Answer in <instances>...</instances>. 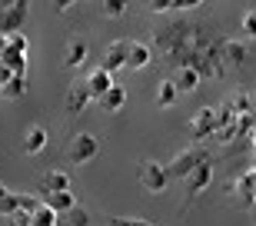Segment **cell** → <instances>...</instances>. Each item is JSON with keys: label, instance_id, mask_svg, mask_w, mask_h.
Masks as SVG:
<instances>
[{"label": "cell", "instance_id": "obj_1", "mask_svg": "<svg viewBox=\"0 0 256 226\" xmlns=\"http://www.w3.org/2000/svg\"><path fill=\"white\" fill-rule=\"evenodd\" d=\"M30 14L27 0H14V4H4L0 7V37H10V34H20L24 30V20Z\"/></svg>", "mask_w": 256, "mask_h": 226}, {"label": "cell", "instance_id": "obj_2", "mask_svg": "<svg viewBox=\"0 0 256 226\" xmlns=\"http://www.w3.org/2000/svg\"><path fill=\"white\" fill-rule=\"evenodd\" d=\"M206 160H210L206 150L193 146V150H186V153H176V156H173V163H170V166H163V170H166V176H170V180H186L193 170L200 166V163H206Z\"/></svg>", "mask_w": 256, "mask_h": 226}, {"label": "cell", "instance_id": "obj_3", "mask_svg": "<svg viewBox=\"0 0 256 226\" xmlns=\"http://www.w3.org/2000/svg\"><path fill=\"white\" fill-rule=\"evenodd\" d=\"M136 176H140V186L146 190V193H163V190L170 186V176H166V170H163V163L156 160H143L140 170H136Z\"/></svg>", "mask_w": 256, "mask_h": 226}, {"label": "cell", "instance_id": "obj_4", "mask_svg": "<svg viewBox=\"0 0 256 226\" xmlns=\"http://www.w3.org/2000/svg\"><path fill=\"white\" fill-rule=\"evenodd\" d=\"M100 153V140H96L94 133H76L74 140H70V150H66V156H70V163L74 166H84V163H90Z\"/></svg>", "mask_w": 256, "mask_h": 226}, {"label": "cell", "instance_id": "obj_5", "mask_svg": "<svg viewBox=\"0 0 256 226\" xmlns=\"http://www.w3.org/2000/svg\"><path fill=\"white\" fill-rule=\"evenodd\" d=\"M37 200L50 210V213H57V216H66V213L76 206L74 190H64V193H44V196H37Z\"/></svg>", "mask_w": 256, "mask_h": 226}, {"label": "cell", "instance_id": "obj_6", "mask_svg": "<svg viewBox=\"0 0 256 226\" xmlns=\"http://www.w3.org/2000/svg\"><path fill=\"white\" fill-rule=\"evenodd\" d=\"M150 60H153L150 44H143V40H126V60H124V66H130V70H143Z\"/></svg>", "mask_w": 256, "mask_h": 226}, {"label": "cell", "instance_id": "obj_7", "mask_svg": "<svg viewBox=\"0 0 256 226\" xmlns=\"http://www.w3.org/2000/svg\"><path fill=\"white\" fill-rule=\"evenodd\" d=\"M110 86H114V76L104 74L100 66H96V70H90V74H86V80H84V90H86V96H90V104H94V100H100Z\"/></svg>", "mask_w": 256, "mask_h": 226}, {"label": "cell", "instance_id": "obj_8", "mask_svg": "<svg viewBox=\"0 0 256 226\" xmlns=\"http://www.w3.org/2000/svg\"><path fill=\"white\" fill-rule=\"evenodd\" d=\"M124 60H126V40H114V44H110V47L104 50V60H100V70L114 76L116 70L124 66Z\"/></svg>", "mask_w": 256, "mask_h": 226}, {"label": "cell", "instance_id": "obj_9", "mask_svg": "<svg viewBox=\"0 0 256 226\" xmlns=\"http://www.w3.org/2000/svg\"><path fill=\"white\" fill-rule=\"evenodd\" d=\"M173 86H176V94H193L200 86V70L193 64H180L173 74Z\"/></svg>", "mask_w": 256, "mask_h": 226}, {"label": "cell", "instance_id": "obj_10", "mask_svg": "<svg viewBox=\"0 0 256 226\" xmlns=\"http://www.w3.org/2000/svg\"><path fill=\"white\" fill-rule=\"evenodd\" d=\"M210 183H213V163L206 160V163H200L190 176H186V193H190V196H200Z\"/></svg>", "mask_w": 256, "mask_h": 226}, {"label": "cell", "instance_id": "obj_11", "mask_svg": "<svg viewBox=\"0 0 256 226\" xmlns=\"http://www.w3.org/2000/svg\"><path fill=\"white\" fill-rule=\"evenodd\" d=\"M226 193H236L240 203H243V206H250V203H253V170H243L240 176L230 180Z\"/></svg>", "mask_w": 256, "mask_h": 226}, {"label": "cell", "instance_id": "obj_12", "mask_svg": "<svg viewBox=\"0 0 256 226\" xmlns=\"http://www.w3.org/2000/svg\"><path fill=\"white\" fill-rule=\"evenodd\" d=\"M47 130L44 126H30L27 133H24V143H20V150L27 153V156H37V153H44L47 150Z\"/></svg>", "mask_w": 256, "mask_h": 226}, {"label": "cell", "instance_id": "obj_13", "mask_svg": "<svg viewBox=\"0 0 256 226\" xmlns=\"http://www.w3.org/2000/svg\"><path fill=\"white\" fill-rule=\"evenodd\" d=\"M86 54H90V44H86L84 37H74L70 44H66V50H64V66H84L86 64Z\"/></svg>", "mask_w": 256, "mask_h": 226}, {"label": "cell", "instance_id": "obj_14", "mask_svg": "<svg viewBox=\"0 0 256 226\" xmlns=\"http://www.w3.org/2000/svg\"><path fill=\"white\" fill-rule=\"evenodd\" d=\"M0 66L14 76H27V54H17V50H0Z\"/></svg>", "mask_w": 256, "mask_h": 226}, {"label": "cell", "instance_id": "obj_15", "mask_svg": "<svg viewBox=\"0 0 256 226\" xmlns=\"http://www.w3.org/2000/svg\"><path fill=\"white\" fill-rule=\"evenodd\" d=\"M96 104L104 106L106 113H120V110L126 106V90H124V86H116V84H114V86H110V90H106L104 96H100V100H96Z\"/></svg>", "mask_w": 256, "mask_h": 226}, {"label": "cell", "instance_id": "obj_16", "mask_svg": "<svg viewBox=\"0 0 256 226\" xmlns=\"http://www.w3.org/2000/svg\"><path fill=\"white\" fill-rule=\"evenodd\" d=\"M44 190H47V193H64V190H70V173H64V170H47V173H44Z\"/></svg>", "mask_w": 256, "mask_h": 226}, {"label": "cell", "instance_id": "obj_17", "mask_svg": "<svg viewBox=\"0 0 256 226\" xmlns=\"http://www.w3.org/2000/svg\"><path fill=\"white\" fill-rule=\"evenodd\" d=\"M30 90V84H27V76H14L10 74L7 76V84L0 86V96H7V100H20V96Z\"/></svg>", "mask_w": 256, "mask_h": 226}, {"label": "cell", "instance_id": "obj_18", "mask_svg": "<svg viewBox=\"0 0 256 226\" xmlns=\"http://www.w3.org/2000/svg\"><path fill=\"white\" fill-rule=\"evenodd\" d=\"M223 56H226V64H233V66H243L246 64V44L243 40H226L223 44Z\"/></svg>", "mask_w": 256, "mask_h": 226}, {"label": "cell", "instance_id": "obj_19", "mask_svg": "<svg viewBox=\"0 0 256 226\" xmlns=\"http://www.w3.org/2000/svg\"><path fill=\"white\" fill-rule=\"evenodd\" d=\"M176 100H180V94H176L173 80H163V84L156 86V106H160V110H170Z\"/></svg>", "mask_w": 256, "mask_h": 226}, {"label": "cell", "instance_id": "obj_20", "mask_svg": "<svg viewBox=\"0 0 256 226\" xmlns=\"http://www.w3.org/2000/svg\"><path fill=\"white\" fill-rule=\"evenodd\" d=\"M86 104H90V96H86L84 84H74V86H70V94H66V110L80 113V110H86Z\"/></svg>", "mask_w": 256, "mask_h": 226}, {"label": "cell", "instance_id": "obj_21", "mask_svg": "<svg viewBox=\"0 0 256 226\" xmlns=\"http://www.w3.org/2000/svg\"><path fill=\"white\" fill-rule=\"evenodd\" d=\"M30 226H57V213H50L44 203L30 210Z\"/></svg>", "mask_w": 256, "mask_h": 226}, {"label": "cell", "instance_id": "obj_22", "mask_svg": "<svg viewBox=\"0 0 256 226\" xmlns=\"http://www.w3.org/2000/svg\"><path fill=\"white\" fill-rule=\"evenodd\" d=\"M4 50H17V54H27V50H30L27 34L20 30V34H10V37H4Z\"/></svg>", "mask_w": 256, "mask_h": 226}, {"label": "cell", "instance_id": "obj_23", "mask_svg": "<svg viewBox=\"0 0 256 226\" xmlns=\"http://www.w3.org/2000/svg\"><path fill=\"white\" fill-rule=\"evenodd\" d=\"M100 14H104L106 20H116V17H124V14H126V4H124V0H104Z\"/></svg>", "mask_w": 256, "mask_h": 226}, {"label": "cell", "instance_id": "obj_24", "mask_svg": "<svg viewBox=\"0 0 256 226\" xmlns=\"http://www.w3.org/2000/svg\"><path fill=\"white\" fill-rule=\"evenodd\" d=\"M66 216H70V226H90V216H86V210L80 206V203H76V206L70 210Z\"/></svg>", "mask_w": 256, "mask_h": 226}, {"label": "cell", "instance_id": "obj_25", "mask_svg": "<svg viewBox=\"0 0 256 226\" xmlns=\"http://www.w3.org/2000/svg\"><path fill=\"white\" fill-rule=\"evenodd\" d=\"M240 30H243V40H253L256 37V14H246L243 24H240Z\"/></svg>", "mask_w": 256, "mask_h": 226}, {"label": "cell", "instance_id": "obj_26", "mask_svg": "<svg viewBox=\"0 0 256 226\" xmlns=\"http://www.w3.org/2000/svg\"><path fill=\"white\" fill-rule=\"evenodd\" d=\"M7 226H30V213H27V210L10 213V216H7Z\"/></svg>", "mask_w": 256, "mask_h": 226}, {"label": "cell", "instance_id": "obj_27", "mask_svg": "<svg viewBox=\"0 0 256 226\" xmlns=\"http://www.w3.org/2000/svg\"><path fill=\"white\" fill-rule=\"evenodd\" d=\"M110 226H153V223H146V220H124V216H114V220H110Z\"/></svg>", "mask_w": 256, "mask_h": 226}, {"label": "cell", "instance_id": "obj_28", "mask_svg": "<svg viewBox=\"0 0 256 226\" xmlns=\"http://www.w3.org/2000/svg\"><path fill=\"white\" fill-rule=\"evenodd\" d=\"M7 193H10V190H7V186H4V183H0V196H7Z\"/></svg>", "mask_w": 256, "mask_h": 226}, {"label": "cell", "instance_id": "obj_29", "mask_svg": "<svg viewBox=\"0 0 256 226\" xmlns=\"http://www.w3.org/2000/svg\"><path fill=\"white\" fill-rule=\"evenodd\" d=\"M0 50H4V37H0Z\"/></svg>", "mask_w": 256, "mask_h": 226}]
</instances>
